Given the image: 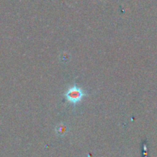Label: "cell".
Listing matches in <instances>:
<instances>
[{
  "label": "cell",
  "mask_w": 157,
  "mask_h": 157,
  "mask_svg": "<svg viewBox=\"0 0 157 157\" xmlns=\"http://www.w3.org/2000/svg\"><path fill=\"white\" fill-rule=\"evenodd\" d=\"M64 95L69 103L76 104L82 99L83 96L84 95V92H83L81 88L78 87L77 86H74L68 89Z\"/></svg>",
  "instance_id": "obj_1"
},
{
  "label": "cell",
  "mask_w": 157,
  "mask_h": 157,
  "mask_svg": "<svg viewBox=\"0 0 157 157\" xmlns=\"http://www.w3.org/2000/svg\"><path fill=\"white\" fill-rule=\"evenodd\" d=\"M67 132V126L64 124H60L56 127V133L59 135H64Z\"/></svg>",
  "instance_id": "obj_2"
}]
</instances>
